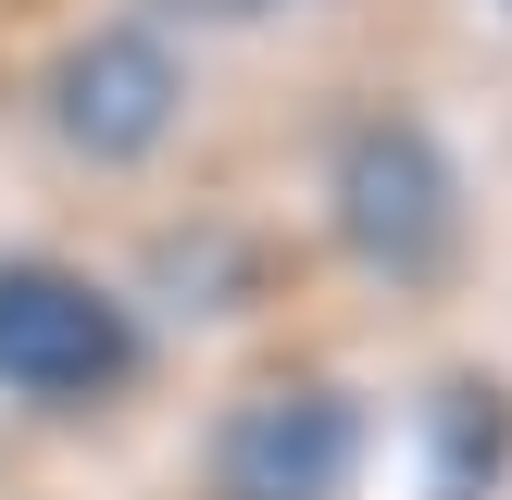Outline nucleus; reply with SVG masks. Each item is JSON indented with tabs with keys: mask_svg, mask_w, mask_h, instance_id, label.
<instances>
[{
	"mask_svg": "<svg viewBox=\"0 0 512 500\" xmlns=\"http://www.w3.org/2000/svg\"><path fill=\"white\" fill-rule=\"evenodd\" d=\"M38 125L100 175H138L150 150L188 125V63H175L163 25H88L75 50H50V88H38Z\"/></svg>",
	"mask_w": 512,
	"mask_h": 500,
	"instance_id": "obj_3",
	"label": "nucleus"
},
{
	"mask_svg": "<svg viewBox=\"0 0 512 500\" xmlns=\"http://www.w3.org/2000/svg\"><path fill=\"white\" fill-rule=\"evenodd\" d=\"M363 475V400L288 375V388H250L213 425V500H350Z\"/></svg>",
	"mask_w": 512,
	"mask_h": 500,
	"instance_id": "obj_4",
	"label": "nucleus"
},
{
	"mask_svg": "<svg viewBox=\"0 0 512 500\" xmlns=\"http://www.w3.org/2000/svg\"><path fill=\"white\" fill-rule=\"evenodd\" d=\"M163 13H200V25H250V13H275V0H163Z\"/></svg>",
	"mask_w": 512,
	"mask_h": 500,
	"instance_id": "obj_6",
	"label": "nucleus"
},
{
	"mask_svg": "<svg viewBox=\"0 0 512 500\" xmlns=\"http://www.w3.org/2000/svg\"><path fill=\"white\" fill-rule=\"evenodd\" d=\"M325 225H338V250L363 275H388V288L463 275V163H450V138L425 113L338 125V150H325Z\"/></svg>",
	"mask_w": 512,
	"mask_h": 500,
	"instance_id": "obj_1",
	"label": "nucleus"
},
{
	"mask_svg": "<svg viewBox=\"0 0 512 500\" xmlns=\"http://www.w3.org/2000/svg\"><path fill=\"white\" fill-rule=\"evenodd\" d=\"M500 475H512V388L463 363L425 400V500H500Z\"/></svg>",
	"mask_w": 512,
	"mask_h": 500,
	"instance_id": "obj_5",
	"label": "nucleus"
},
{
	"mask_svg": "<svg viewBox=\"0 0 512 500\" xmlns=\"http://www.w3.org/2000/svg\"><path fill=\"white\" fill-rule=\"evenodd\" d=\"M0 388L38 413H88V400L138 388V313L88 263L0 250Z\"/></svg>",
	"mask_w": 512,
	"mask_h": 500,
	"instance_id": "obj_2",
	"label": "nucleus"
}]
</instances>
